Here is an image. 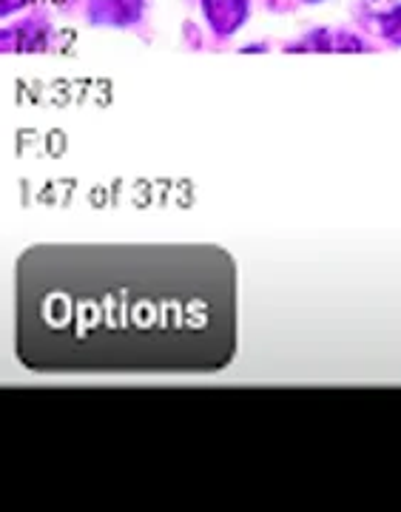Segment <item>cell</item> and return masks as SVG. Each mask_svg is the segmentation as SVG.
Segmentation results:
<instances>
[{
    "instance_id": "cell-6",
    "label": "cell",
    "mask_w": 401,
    "mask_h": 512,
    "mask_svg": "<svg viewBox=\"0 0 401 512\" xmlns=\"http://www.w3.org/2000/svg\"><path fill=\"white\" fill-rule=\"evenodd\" d=\"M120 3H123V9H126L128 23L140 18V12H143V6H146V0H120Z\"/></svg>"
},
{
    "instance_id": "cell-8",
    "label": "cell",
    "mask_w": 401,
    "mask_h": 512,
    "mask_svg": "<svg viewBox=\"0 0 401 512\" xmlns=\"http://www.w3.org/2000/svg\"><path fill=\"white\" fill-rule=\"evenodd\" d=\"M310 3H316V0H310Z\"/></svg>"
},
{
    "instance_id": "cell-1",
    "label": "cell",
    "mask_w": 401,
    "mask_h": 512,
    "mask_svg": "<svg viewBox=\"0 0 401 512\" xmlns=\"http://www.w3.org/2000/svg\"><path fill=\"white\" fill-rule=\"evenodd\" d=\"M35 373H217L237 353V265L217 245H35L15 268Z\"/></svg>"
},
{
    "instance_id": "cell-5",
    "label": "cell",
    "mask_w": 401,
    "mask_h": 512,
    "mask_svg": "<svg viewBox=\"0 0 401 512\" xmlns=\"http://www.w3.org/2000/svg\"><path fill=\"white\" fill-rule=\"evenodd\" d=\"M382 32L387 40L401 43V3L399 6H393V9L382 18Z\"/></svg>"
},
{
    "instance_id": "cell-2",
    "label": "cell",
    "mask_w": 401,
    "mask_h": 512,
    "mask_svg": "<svg viewBox=\"0 0 401 512\" xmlns=\"http://www.w3.org/2000/svg\"><path fill=\"white\" fill-rule=\"evenodd\" d=\"M205 18L211 23V29L217 35H231L242 26V20L248 15V3L245 0H202Z\"/></svg>"
},
{
    "instance_id": "cell-4",
    "label": "cell",
    "mask_w": 401,
    "mask_h": 512,
    "mask_svg": "<svg viewBox=\"0 0 401 512\" xmlns=\"http://www.w3.org/2000/svg\"><path fill=\"white\" fill-rule=\"evenodd\" d=\"M302 46L313 49V52H347V49L350 52H362L365 49L362 40H356L353 35H345V32H316Z\"/></svg>"
},
{
    "instance_id": "cell-3",
    "label": "cell",
    "mask_w": 401,
    "mask_h": 512,
    "mask_svg": "<svg viewBox=\"0 0 401 512\" xmlns=\"http://www.w3.org/2000/svg\"><path fill=\"white\" fill-rule=\"evenodd\" d=\"M46 46V29L40 23H20L15 29L3 32L6 52H40Z\"/></svg>"
},
{
    "instance_id": "cell-7",
    "label": "cell",
    "mask_w": 401,
    "mask_h": 512,
    "mask_svg": "<svg viewBox=\"0 0 401 512\" xmlns=\"http://www.w3.org/2000/svg\"><path fill=\"white\" fill-rule=\"evenodd\" d=\"M29 0H0V12L3 15H12V12H18V9H23Z\"/></svg>"
}]
</instances>
